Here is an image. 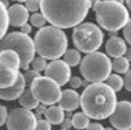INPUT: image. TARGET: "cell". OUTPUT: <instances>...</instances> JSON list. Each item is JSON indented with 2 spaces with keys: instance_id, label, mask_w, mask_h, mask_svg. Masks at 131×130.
<instances>
[{
  "instance_id": "d6986e66",
  "label": "cell",
  "mask_w": 131,
  "mask_h": 130,
  "mask_svg": "<svg viewBox=\"0 0 131 130\" xmlns=\"http://www.w3.org/2000/svg\"><path fill=\"white\" fill-rule=\"evenodd\" d=\"M8 25H9V16L7 9V2L0 0V41L4 39V35L8 30Z\"/></svg>"
},
{
  "instance_id": "7402d4cb",
  "label": "cell",
  "mask_w": 131,
  "mask_h": 130,
  "mask_svg": "<svg viewBox=\"0 0 131 130\" xmlns=\"http://www.w3.org/2000/svg\"><path fill=\"white\" fill-rule=\"evenodd\" d=\"M64 61L69 65V66H77L78 64H81L82 57H81V53L78 49H68L64 53Z\"/></svg>"
},
{
  "instance_id": "4316f807",
  "label": "cell",
  "mask_w": 131,
  "mask_h": 130,
  "mask_svg": "<svg viewBox=\"0 0 131 130\" xmlns=\"http://www.w3.org/2000/svg\"><path fill=\"white\" fill-rule=\"evenodd\" d=\"M24 77H25V81H26V85H31L34 79H36L38 77H40L39 72H36L34 69H27L25 73H24Z\"/></svg>"
},
{
  "instance_id": "52a82bcc",
  "label": "cell",
  "mask_w": 131,
  "mask_h": 130,
  "mask_svg": "<svg viewBox=\"0 0 131 130\" xmlns=\"http://www.w3.org/2000/svg\"><path fill=\"white\" fill-rule=\"evenodd\" d=\"M103 31L92 22H82L73 30V42L78 51L84 53L97 52L103 44Z\"/></svg>"
},
{
  "instance_id": "b9f144b4",
  "label": "cell",
  "mask_w": 131,
  "mask_h": 130,
  "mask_svg": "<svg viewBox=\"0 0 131 130\" xmlns=\"http://www.w3.org/2000/svg\"><path fill=\"white\" fill-rule=\"evenodd\" d=\"M104 130H113V127H105Z\"/></svg>"
},
{
  "instance_id": "7bdbcfd3",
  "label": "cell",
  "mask_w": 131,
  "mask_h": 130,
  "mask_svg": "<svg viewBox=\"0 0 131 130\" xmlns=\"http://www.w3.org/2000/svg\"><path fill=\"white\" fill-rule=\"evenodd\" d=\"M17 2H20V0H17Z\"/></svg>"
},
{
  "instance_id": "74e56055",
  "label": "cell",
  "mask_w": 131,
  "mask_h": 130,
  "mask_svg": "<svg viewBox=\"0 0 131 130\" xmlns=\"http://www.w3.org/2000/svg\"><path fill=\"white\" fill-rule=\"evenodd\" d=\"M100 2V0H88V3H90V8H95L96 4Z\"/></svg>"
},
{
  "instance_id": "f546056e",
  "label": "cell",
  "mask_w": 131,
  "mask_h": 130,
  "mask_svg": "<svg viewBox=\"0 0 131 130\" xmlns=\"http://www.w3.org/2000/svg\"><path fill=\"white\" fill-rule=\"evenodd\" d=\"M123 36H125L126 42L131 44V18L128 20L127 25L123 27Z\"/></svg>"
},
{
  "instance_id": "9a60e30c",
  "label": "cell",
  "mask_w": 131,
  "mask_h": 130,
  "mask_svg": "<svg viewBox=\"0 0 131 130\" xmlns=\"http://www.w3.org/2000/svg\"><path fill=\"white\" fill-rule=\"evenodd\" d=\"M59 103H60V107L64 111L71 112V111H75L81 105V95L78 94L75 90L66 88V90L62 91Z\"/></svg>"
},
{
  "instance_id": "30bf717a",
  "label": "cell",
  "mask_w": 131,
  "mask_h": 130,
  "mask_svg": "<svg viewBox=\"0 0 131 130\" xmlns=\"http://www.w3.org/2000/svg\"><path fill=\"white\" fill-rule=\"evenodd\" d=\"M109 121L117 130H131V103L127 100L118 102Z\"/></svg>"
},
{
  "instance_id": "f1b7e54d",
  "label": "cell",
  "mask_w": 131,
  "mask_h": 130,
  "mask_svg": "<svg viewBox=\"0 0 131 130\" xmlns=\"http://www.w3.org/2000/svg\"><path fill=\"white\" fill-rule=\"evenodd\" d=\"M51 124L47 121V120H38V122H36V127L35 130H51Z\"/></svg>"
},
{
  "instance_id": "ac0fdd59",
  "label": "cell",
  "mask_w": 131,
  "mask_h": 130,
  "mask_svg": "<svg viewBox=\"0 0 131 130\" xmlns=\"http://www.w3.org/2000/svg\"><path fill=\"white\" fill-rule=\"evenodd\" d=\"M18 102H20L21 107L25 108V109H35L36 107L39 105V102L38 99L35 98V95L32 94V91L30 88H25V91L22 92V95L20 96V99H18Z\"/></svg>"
},
{
  "instance_id": "e575fe53",
  "label": "cell",
  "mask_w": 131,
  "mask_h": 130,
  "mask_svg": "<svg viewBox=\"0 0 131 130\" xmlns=\"http://www.w3.org/2000/svg\"><path fill=\"white\" fill-rule=\"evenodd\" d=\"M86 130H104V127H103V125L99 124V122H92V124H90V125L87 126Z\"/></svg>"
},
{
  "instance_id": "44dd1931",
  "label": "cell",
  "mask_w": 131,
  "mask_h": 130,
  "mask_svg": "<svg viewBox=\"0 0 131 130\" xmlns=\"http://www.w3.org/2000/svg\"><path fill=\"white\" fill-rule=\"evenodd\" d=\"M71 122H73V127H75L77 130H83L87 129V126L90 125V117L83 112H78L73 116Z\"/></svg>"
},
{
  "instance_id": "60d3db41",
  "label": "cell",
  "mask_w": 131,
  "mask_h": 130,
  "mask_svg": "<svg viewBox=\"0 0 131 130\" xmlns=\"http://www.w3.org/2000/svg\"><path fill=\"white\" fill-rule=\"evenodd\" d=\"M114 2H117L118 4H123V0H114ZM125 5V4H123Z\"/></svg>"
},
{
  "instance_id": "e0dca14e",
  "label": "cell",
  "mask_w": 131,
  "mask_h": 130,
  "mask_svg": "<svg viewBox=\"0 0 131 130\" xmlns=\"http://www.w3.org/2000/svg\"><path fill=\"white\" fill-rule=\"evenodd\" d=\"M46 120L52 125H60L62 124V121L65 120V113H64V109L60 105H51L47 108V112H46Z\"/></svg>"
},
{
  "instance_id": "cb8c5ba5",
  "label": "cell",
  "mask_w": 131,
  "mask_h": 130,
  "mask_svg": "<svg viewBox=\"0 0 131 130\" xmlns=\"http://www.w3.org/2000/svg\"><path fill=\"white\" fill-rule=\"evenodd\" d=\"M105 83L114 92H117V91L122 90V87H123V78L119 76V74H110V76L106 78Z\"/></svg>"
},
{
  "instance_id": "4dcf8cb0",
  "label": "cell",
  "mask_w": 131,
  "mask_h": 130,
  "mask_svg": "<svg viewBox=\"0 0 131 130\" xmlns=\"http://www.w3.org/2000/svg\"><path fill=\"white\" fill-rule=\"evenodd\" d=\"M8 118V111L4 105H0V126L4 125Z\"/></svg>"
},
{
  "instance_id": "5bb4252c",
  "label": "cell",
  "mask_w": 131,
  "mask_h": 130,
  "mask_svg": "<svg viewBox=\"0 0 131 130\" xmlns=\"http://www.w3.org/2000/svg\"><path fill=\"white\" fill-rule=\"evenodd\" d=\"M18 68H14L7 63L0 61V88H8L18 78Z\"/></svg>"
},
{
  "instance_id": "2e32d148",
  "label": "cell",
  "mask_w": 131,
  "mask_h": 130,
  "mask_svg": "<svg viewBox=\"0 0 131 130\" xmlns=\"http://www.w3.org/2000/svg\"><path fill=\"white\" fill-rule=\"evenodd\" d=\"M105 51L109 55L110 57L117 59V57H122L123 55L127 51L126 47V42L122 38H118V36H110L109 41L105 43Z\"/></svg>"
},
{
  "instance_id": "277c9868",
  "label": "cell",
  "mask_w": 131,
  "mask_h": 130,
  "mask_svg": "<svg viewBox=\"0 0 131 130\" xmlns=\"http://www.w3.org/2000/svg\"><path fill=\"white\" fill-rule=\"evenodd\" d=\"M93 11L97 24L110 34H116V31L125 27L130 20L127 8L114 0H100Z\"/></svg>"
},
{
  "instance_id": "8992f818",
  "label": "cell",
  "mask_w": 131,
  "mask_h": 130,
  "mask_svg": "<svg viewBox=\"0 0 131 130\" xmlns=\"http://www.w3.org/2000/svg\"><path fill=\"white\" fill-rule=\"evenodd\" d=\"M79 69L87 82L101 83L110 76L112 61L103 52H92L83 57Z\"/></svg>"
},
{
  "instance_id": "3957f363",
  "label": "cell",
  "mask_w": 131,
  "mask_h": 130,
  "mask_svg": "<svg viewBox=\"0 0 131 130\" xmlns=\"http://www.w3.org/2000/svg\"><path fill=\"white\" fill-rule=\"evenodd\" d=\"M35 51L46 60H59L68 51V38L62 29L44 26L39 29L34 38Z\"/></svg>"
},
{
  "instance_id": "484cf974",
  "label": "cell",
  "mask_w": 131,
  "mask_h": 130,
  "mask_svg": "<svg viewBox=\"0 0 131 130\" xmlns=\"http://www.w3.org/2000/svg\"><path fill=\"white\" fill-rule=\"evenodd\" d=\"M31 65H32V69L34 70H36V72H40V70H46V68H47V61H46V59H43V57H35L34 60H32V63H31Z\"/></svg>"
},
{
  "instance_id": "1f68e13d",
  "label": "cell",
  "mask_w": 131,
  "mask_h": 130,
  "mask_svg": "<svg viewBox=\"0 0 131 130\" xmlns=\"http://www.w3.org/2000/svg\"><path fill=\"white\" fill-rule=\"evenodd\" d=\"M123 86L127 91L131 92V70H128L125 74V79H123Z\"/></svg>"
},
{
  "instance_id": "d590c367",
  "label": "cell",
  "mask_w": 131,
  "mask_h": 130,
  "mask_svg": "<svg viewBox=\"0 0 131 130\" xmlns=\"http://www.w3.org/2000/svg\"><path fill=\"white\" fill-rule=\"evenodd\" d=\"M71 126H73L71 118H65V120L62 121V129H64V130H70Z\"/></svg>"
},
{
  "instance_id": "7a4b0ae2",
  "label": "cell",
  "mask_w": 131,
  "mask_h": 130,
  "mask_svg": "<svg viewBox=\"0 0 131 130\" xmlns=\"http://www.w3.org/2000/svg\"><path fill=\"white\" fill-rule=\"evenodd\" d=\"M114 91L106 83H91L81 95V107L83 113L93 120L110 117L117 105Z\"/></svg>"
},
{
  "instance_id": "83f0119b",
  "label": "cell",
  "mask_w": 131,
  "mask_h": 130,
  "mask_svg": "<svg viewBox=\"0 0 131 130\" xmlns=\"http://www.w3.org/2000/svg\"><path fill=\"white\" fill-rule=\"evenodd\" d=\"M26 9L29 12H35L40 9V0H26Z\"/></svg>"
},
{
  "instance_id": "7c38bea8",
  "label": "cell",
  "mask_w": 131,
  "mask_h": 130,
  "mask_svg": "<svg viewBox=\"0 0 131 130\" xmlns=\"http://www.w3.org/2000/svg\"><path fill=\"white\" fill-rule=\"evenodd\" d=\"M25 86H26V81L24 74H18V78L14 82V85H12L8 88H0V99L2 100H14V99H20V96L22 95V92L25 91Z\"/></svg>"
},
{
  "instance_id": "f35d334b",
  "label": "cell",
  "mask_w": 131,
  "mask_h": 130,
  "mask_svg": "<svg viewBox=\"0 0 131 130\" xmlns=\"http://www.w3.org/2000/svg\"><path fill=\"white\" fill-rule=\"evenodd\" d=\"M125 57H126L128 61H131V48H127V51H126V53H125Z\"/></svg>"
},
{
  "instance_id": "5b68a950",
  "label": "cell",
  "mask_w": 131,
  "mask_h": 130,
  "mask_svg": "<svg viewBox=\"0 0 131 130\" xmlns=\"http://www.w3.org/2000/svg\"><path fill=\"white\" fill-rule=\"evenodd\" d=\"M0 49H10L14 51L20 57V68L27 70L31 65L32 60L35 59V44L34 39H31L29 35L22 34L21 31H13L4 36V39L0 42Z\"/></svg>"
},
{
  "instance_id": "6da1fadb",
  "label": "cell",
  "mask_w": 131,
  "mask_h": 130,
  "mask_svg": "<svg viewBox=\"0 0 131 130\" xmlns=\"http://www.w3.org/2000/svg\"><path fill=\"white\" fill-rule=\"evenodd\" d=\"M40 9L46 21L60 29L77 27L86 18L88 0H40Z\"/></svg>"
},
{
  "instance_id": "ab89813d",
  "label": "cell",
  "mask_w": 131,
  "mask_h": 130,
  "mask_svg": "<svg viewBox=\"0 0 131 130\" xmlns=\"http://www.w3.org/2000/svg\"><path fill=\"white\" fill-rule=\"evenodd\" d=\"M126 4H127V8L131 11V0H126Z\"/></svg>"
},
{
  "instance_id": "4fadbf2b",
  "label": "cell",
  "mask_w": 131,
  "mask_h": 130,
  "mask_svg": "<svg viewBox=\"0 0 131 130\" xmlns=\"http://www.w3.org/2000/svg\"><path fill=\"white\" fill-rule=\"evenodd\" d=\"M9 24L14 27H21L26 25L29 20V11L22 4H13L8 8Z\"/></svg>"
},
{
  "instance_id": "836d02e7",
  "label": "cell",
  "mask_w": 131,
  "mask_h": 130,
  "mask_svg": "<svg viewBox=\"0 0 131 130\" xmlns=\"http://www.w3.org/2000/svg\"><path fill=\"white\" fill-rule=\"evenodd\" d=\"M46 112H47V108L44 107V104H39L38 107L35 108V116H36V118H42V115H46Z\"/></svg>"
},
{
  "instance_id": "d4e9b609",
  "label": "cell",
  "mask_w": 131,
  "mask_h": 130,
  "mask_svg": "<svg viewBox=\"0 0 131 130\" xmlns=\"http://www.w3.org/2000/svg\"><path fill=\"white\" fill-rule=\"evenodd\" d=\"M30 21H31V25L32 26H35V27H44V24H46V18H44V16L42 14V13H34L32 16H31V18H30Z\"/></svg>"
},
{
  "instance_id": "8fae6325",
  "label": "cell",
  "mask_w": 131,
  "mask_h": 130,
  "mask_svg": "<svg viewBox=\"0 0 131 130\" xmlns=\"http://www.w3.org/2000/svg\"><path fill=\"white\" fill-rule=\"evenodd\" d=\"M46 77L54 81L59 86L66 85L71 76H70V66L64 60H52L46 68Z\"/></svg>"
},
{
  "instance_id": "d6a6232c",
  "label": "cell",
  "mask_w": 131,
  "mask_h": 130,
  "mask_svg": "<svg viewBox=\"0 0 131 130\" xmlns=\"http://www.w3.org/2000/svg\"><path fill=\"white\" fill-rule=\"evenodd\" d=\"M69 82H70V86H71L73 90H74V88H78V87H81V86L83 85V81H82L79 77H71Z\"/></svg>"
},
{
  "instance_id": "603a6c76",
  "label": "cell",
  "mask_w": 131,
  "mask_h": 130,
  "mask_svg": "<svg viewBox=\"0 0 131 130\" xmlns=\"http://www.w3.org/2000/svg\"><path fill=\"white\" fill-rule=\"evenodd\" d=\"M112 68L114 69L116 73H119V74H126L128 70H130V61L122 56V57H117L112 61Z\"/></svg>"
},
{
  "instance_id": "ffe728a7",
  "label": "cell",
  "mask_w": 131,
  "mask_h": 130,
  "mask_svg": "<svg viewBox=\"0 0 131 130\" xmlns=\"http://www.w3.org/2000/svg\"><path fill=\"white\" fill-rule=\"evenodd\" d=\"M0 61L3 63H7L14 68H18L20 69V57L18 55L14 52V51H10V49H3L0 51Z\"/></svg>"
},
{
  "instance_id": "ba28073f",
  "label": "cell",
  "mask_w": 131,
  "mask_h": 130,
  "mask_svg": "<svg viewBox=\"0 0 131 130\" xmlns=\"http://www.w3.org/2000/svg\"><path fill=\"white\" fill-rule=\"evenodd\" d=\"M30 90L32 91V94L35 98L38 99L39 103L44 105H53L57 102H60L61 98V88L60 86L52 81L48 77H38L36 79L32 81L30 85Z\"/></svg>"
},
{
  "instance_id": "ee69618b",
  "label": "cell",
  "mask_w": 131,
  "mask_h": 130,
  "mask_svg": "<svg viewBox=\"0 0 131 130\" xmlns=\"http://www.w3.org/2000/svg\"><path fill=\"white\" fill-rule=\"evenodd\" d=\"M61 130H64V129H61Z\"/></svg>"
},
{
  "instance_id": "8d00e7d4",
  "label": "cell",
  "mask_w": 131,
  "mask_h": 130,
  "mask_svg": "<svg viewBox=\"0 0 131 130\" xmlns=\"http://www.w3.org/2000/svg\"><path fill=\"white\" fill-rule=\"evenodd\" d=\"M21 33L22 34H26V35H29L30 33H31V26L30 25H24V26H21Z\"/></svg>"
},
{
  "instance_id": "9c48e42d",
  "label": "cell",
  "mask_w": 131,
  "mask_h": 130,
  "mask_svg": "<svg viewBox=\"0 0 131 130\" xmlns=\"http://www.w3.org/2000/svg\"><path fill=\"white\" fill-rule=\"evenodd\" d=\"M36 116L31 111L25 108H14L8 113L7 129L8 130H35L36 127Z\"/></svg>"
}]
</instances>
